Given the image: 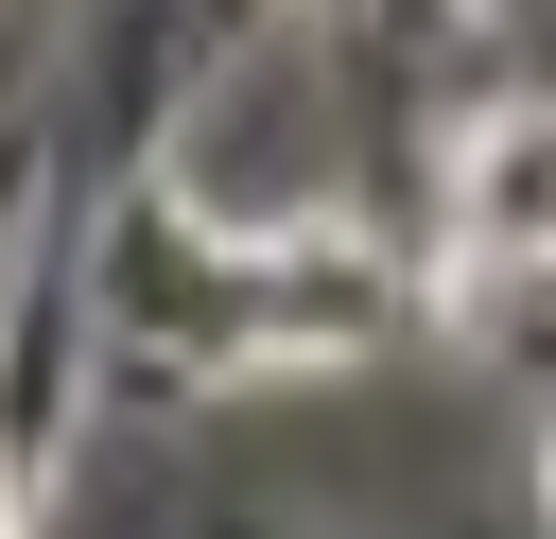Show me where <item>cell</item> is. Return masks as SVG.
Here are the masks:
<instances>
[{"instance_id":"6da1fadb","label":"cell","mask_w":556,"mask_h":539,"mask_svg":"<svg viewBox=\"0 0 556 539\" xmlns=\"http://www.w3.org/2000/svg\"><path fill=\"white\" fill-rule=\"evenodd\" d=\"M0 539H17V469H0Z\"/></svg>"}]
</instances>
